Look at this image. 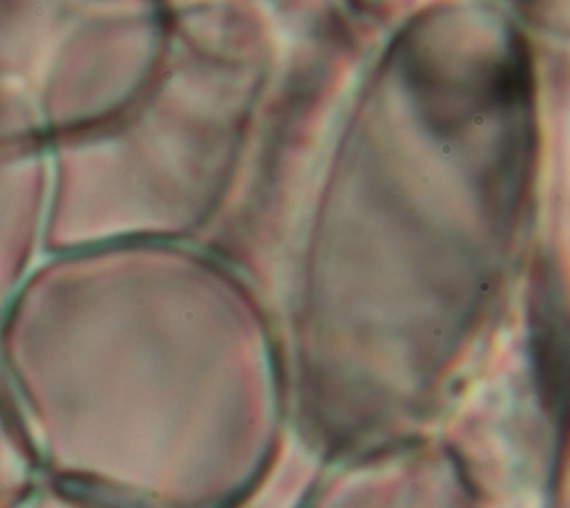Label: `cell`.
I'll list each match as a JSON object with an SVG mask.
<instances>
[{
  "label": "cell",
  "instance_id": "obj_1",
  "mask_svg": "<svg viewBox=\"0 0 570 508\" xmlns=\"http://www.w3.org/2000/svg\"><path fill=\"white\" fill-rule=\"evenodd\" d=\"M38 187L18 156H0V323L24 285L38 232Z\"/></svg>",
  "mask_w": 570,
  "mask_h": 508
},
{
  "label": "cell",
  "instance_id": "obj_2",
  "mask_svg": "<svg viewBox=\"0 0 570 508\" xmlns=\"http://www.w3.org/2000/svg\"><path fill=\"white\" fill-rule=\"evenodd\" d=\"M40 472L0 372V508H16Z\"/></svg>",
  "mask_w": 570,
  "mask_h": 508
}]
</instances>
